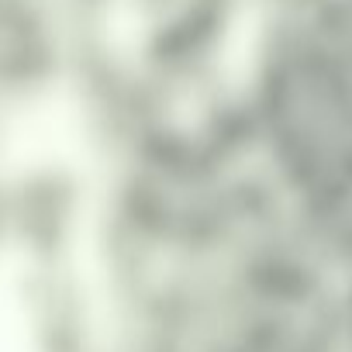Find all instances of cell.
Instances as JSON below:
<instances>
[{
    "mask_svg": "<svg viewBox=\"0 0 352 352\" xmlns=\"http://www.w3.org/2000/svg\"><path fill=\"white\" fill-rule=\"evenodd\" d=\"M338 352H352V273L342 276V297H338Z\"/></svg>",
    "mask_w": 352,
    "mask_h": 352,
    "instance_id": "6da1fadb",
    "label": "cell"
}]
</instances>
